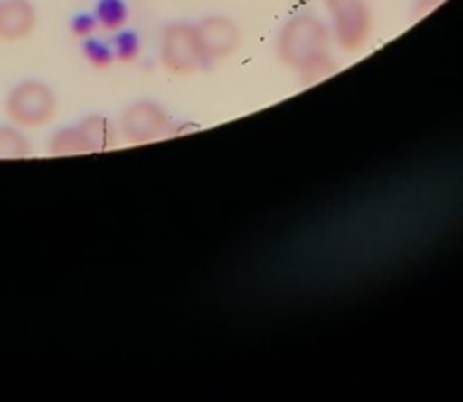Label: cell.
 I'll use <instances>...</instances> for the list:
<instances>
[{
    "label": "cell",
    "mask_w": 463,
    "mask_h": 402,
    "mask_svg": "<svg viewBox=\"0 0 463 402\" xmlns=\"http://www.w3.org/2000/svg\"><path fill=\"white\" fill-rule=\"evenodd\" d=\"M332 48L328 24L308 13L288 18L275 38L277 60L297 75L303 87H315L338 73L340 65Z\"/></svg>",
    "instance_id": "1"
},
{
    "label": "cell",
    "mask_w": 463,
    "mask_h": 402,
    "mask_svg": "<svg viewBox=\"0 0 463 402\" xmlns=\"http://www.w3.org/2000/svg\"><path fill=\"white\" fill-rule=\"evenodd\" d=\"M335 48L347 55L362 53L372 42L375 16L369 0H324Z\"/></svg>",
    "instance_id": "2"
},
{
    "label": "cell",
    "mask_w": 463,
    "mask_h": 402,
    "mask_svg": "<svg viewBox=\"0 0 463 402\" xmlns=\"http://www.w3.org/2000/svg\"><path fill=\"white\" fill-rule=\"evenodd\" d=\"M5 112L10 124L20 130H40L52 124L57 114L55 90L43 80L26 79L8 90Z\"/></svg>",
    "instance_id": "3"
},
{
    "label": "cell",
    "mask_w": 463,
    "mask_h": 402,
    "mask_svg": "<svg viewBox=\"0 0 463 402\" xmlns=\"http://www.w3.org/2000/svg\"><path fill=\"white\" fill-rule=\"evenodd\" d=\"M161 67L173 77H191L206 63L196 26L189 22H171L159 42Z\"/></svg>",
    "instance_id": "4"
},
{
    "label": "cell",
    "mask_w": 463,
    "mask_h": 402,
    "mask_svg": "<svg viewBox=\"0 0 463 402\" xmlns=\"http://www.w3.org/2000/svg\"><path fill=\"white\" fill-rule=\"evenodd\" d=\"M118 132L126 144L146 145L165 140L173 132V122L167 110L159 102L142 98L124 108Z\"/></svg>",
    "instance_id": "5"
},
{
    "label": "cell",
    "mask_w": 463,
    "mask_h": 402,
    "mask_svg": "<svg viewBox=\"0 0 463 402\" xmlns=\"http://www.w3.org/2000/svg\"><path fill=\"white\" fill-rule=\"evenodd\" d=\"M194 26L206 63L230 60L240 51L241 42H244L240 26L234 20L222 14L206 16Z\"/></svg>",
    "instance_id": "6"
},
{
    "label": "cell",
    "mask_w": 463,
    "mask_h": 402,
    "mask_svg": "<svg viewBox=\"0 0 463 402\" xmlns=\"http://www.w3.org/2000/svg\"><path fill=\"white\" fill-rule=\"evenodd\" d=\"M38 28V10L30 0H0V42L20 43Z\"/></svg>",
    "instance_id": "7"
},
{
    "label": "cell",
    "mask_w": 463,
    "mask_h": 402,
    "mask_svg": "<svg viewBox=\"0 0 463 402\" xmlns=\"http://www.w3.org/2000/svg\"><path fill=\"white\" fill-rule=\"evenodd\" d=\"M77 126L80 134H83L89 154L107 152V149L116 145V140L120 136L116 126L107 117H102V114H92V117L80 120Z\"/></svg>",
    "instance_id": "8"
},
{
    "label": "cell",
    "mask_w": 463,
    "mask_h": 402,
    "mask_svg": "<svg viewBox=\"0 0 463 402\" xmlns=\"http://www.w3.org/2000/svg\"><path fill=\"white\" fill-rule=\"evenodd\" d=\"M95 20L97 26L104 30L107 33H118L126 30V24H128V6H126L124 0H99V5L95 8Z\"/></svg>",
    "instance_id": "9"
},
{
    "label": "cell",
    "mask_w": 463,
    "mask_h": 402,
    "mask_svg": "<svg viewBox=\"0 0 463 402\" xmlns=\"http://www.w3.org/2000/svg\"><path fill=\"white\" fill-rule=\"evenodd\" d=\"M32 155V144L24 130L14 124L0 126V159H24Z\"/></svg>",
    "instance_id": "10"
},
{
    "label": "cell",
    "mask_w": 463,
    "mask_h": 402,
    "mask_svg": "<svg viewBox=\"0 0 463 402\" xmlns=\"http://www.w3.org/2000/svg\"><path fill=\"white\" fill-rule=\"evenodd\" d=\"M50 154L52 155H77L89 154L87 144L83 140L79 126H67V128L57 130L50 140Z\"/></svg>",
    "instance_id": "11"
},
{
    "label": "cell",
    "mask_w": 463,
    "mask_h": 402,
    "mask_svg": "<svg viewBox=\"0 0 463 402\" xmlns=\"http://www.w3.org/2000/svg\"><path fill=\"white\" fill-rule=\"evenodd\" d=\"M110 45H112L116 63L132 65L137 61V57L142 53V42L137 38V33L130 30H122L118 33H114V40Z\"/></svg>",
    "instance_id": "12"
},
{
    "label": "cell",
    "mask_w": 463,
    "mask_h": 402,
    "mask_svg": "<svg viewBox=\"0 0 463 402\" xmlns=\"http://www.w3.org/2000/svg\"><path fill=\"white\" fill-rule=\"evenodd\" d=\"M80 53H83L85 61L92 69H97V71H104V69H109L116 63L112 45L99 42V40H92V38L85 40L83 48H80Z\"/></svg>",
    "instance_id": "13"
},
{
    "label": "cell",
    "mask_w": 463,
    "mask_h": 402,
    "mask_svg": "<svg viewBox=\"0 0 463 402\" xmlns=\"http://www.w3.org/2000/svg\"><path fill=\"white\" fill-rule=\"evenodd\" d=\"M97 28H99V26H97V20H95V16H92V14L77 16V18L73 20V24H71L73 36H75V38H80V40L92 38V33H95Z\"/></svg>",
    "instance_id": "14"
},
{
    "label": "cell",
    "mask_w": 463,
    "mask_h": 402,
    "mask_svg": "<svg viewBox=\"0 0 463 402\" xmlns=\"http://www.w3.org/2000/svg\"><path fill=\"white\" fill-rule=\"evenodd\" d=\"M444 0H416L414 6H412V20H422L424 16H428L430 13L442 5Z\"/></svg>",
    "instance_id": "15"
}]
</instances>
